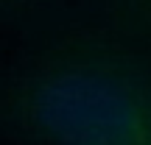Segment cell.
<instances>
[{
  "label": "cell",
  "instance_id": "cell-1",
  "mask_svg": "<svg viewBox=\"0 0 151 145\" xmlns=\"http://www.w3.org/2000/svg\"><path fill=\"white\" fill-rule=\"evenodd\" d=\"M6 145H151V45L81 20H39L0 61Z\"/></svg>",
  "mask_w": 151,
  "mask_h": 145
},
{
  "label": "cell",
  "instance_id": "cell-2",
  "mask_svg": "<svg viewBox=\"0 0 151 145\" xmlns=\"http://www.w3.org/2000/svg\"><path fill=\"white\" fill-rule=\"evenodd\" d=\"M48 17L50 20L95 22L120 36L151 45V0H78L73 9L53 11ZM48 17H42V20H48Z\"/></svg>",
  "mask_w": 151,
  "mask_h": 145
},
{
  "label": "cell",
  "instance_id": "cell-3",
  "mask_svg": "<svg viewBox=\"0 0 151 145\" xmlns=\"http://www.w3.org/2000/svg\"><path fill=\"white\" fill-rule=\"evenodd\" d=\"M67 0H0V25L37 22L39 17L62 9Z\"/></svg>",
  "mask_w": 151,
  "mask_h": 145
}]
</instances>
